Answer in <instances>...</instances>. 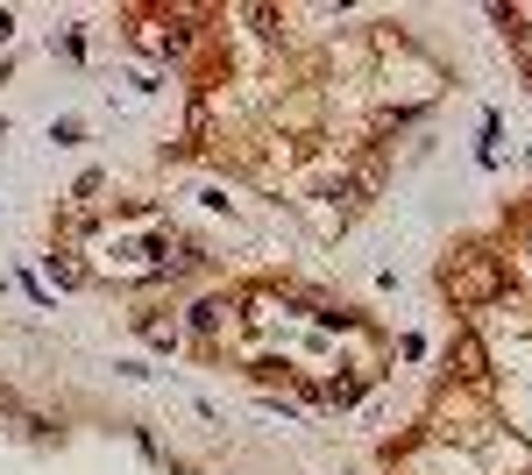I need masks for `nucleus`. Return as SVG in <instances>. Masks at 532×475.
Returning a JSON list of instances; mask_svg holds the SVG:
<instances>
[{
  "label": "nucleus",
  "mask_w": 532,
  "mask_h": 475,
  "mask_svg": "<svg viewBox=\"0 0 532 475\" xmlns=\"http://www.w3.org/2000/svg\"><path fill=\"white\" fill-rule=\"evenodd\" d=\"M511 234H518V242L532 249V213H518V220H511Z\"/></svg>",
  "instance_id": "4"
},
{
  "label": "nucleus",
  "mask_w": 532,
  "mask_h": 475,
  "mask_svg": "<svg viewBox=\"0 0 532 475\" xmlns=\"http://www.w3.org/2000/svg\"><path fill=\"white\" fill-rule=\"evenodd\" d=\"M440 284H447L454 305H490V298L504 291V263H497V249H462V256L440 270Z\"/></svg>",
  "instance_id": "1"
},
{
  "label": "nucleus",
  "mask_w": 532,
  "mask_h": 475,
  "mask_svg": "<svg viewBox=\"0 0 532 475\" xmlns=\"http://www.w3.org/2000/svg\"><path fill=\"white\" fill-rule=\"evenodd\" d=\"M227 320V298H206V305H192V334H213Z\"/></svg>",
  "instance_id": "2"
},
{
  "label": "nucleus",
  "mask_w": 532,
  "mask_h": 475,
  "mask_svg": "<svg viewBox=\"0 0 532 475\" xmlns=\"http://www.w3.org/2000/svg\"><path fill=\"white\" fill-rule=\"evenodd\" d=\"M462 376L483 383V348H476V341H462Z\"/></svg>",
  "instance_id": "3"
}]
</instances>
